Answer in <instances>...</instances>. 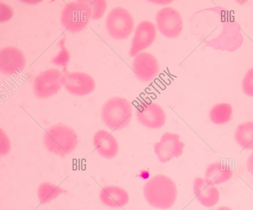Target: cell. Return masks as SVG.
Here are the masks:
<instances>
[{
    "mask_svg": "<svg viewBox=\"0 0 253 210\" xmlns=\"http://www.w3.org/2000/svg\"><path fill=\"white\" fill-rule=\"evenodd\" d=\"M216 210H233L227 206H220L218 207Z\"/></svg>",
    "mask_w": 253,
    "mask_h": 210,
    "instance_id": "cb8c5ba5",
    "label": "cell"
},
{
    "mask_svg": "<svg viewBox=\"0 0 253 210\" xmlns=\"http://www.w3.org/2000/svg\"><path fill=\"white\" fill-rule=\"evenodd\" d=\"M135 113L138 121L147 128H160L166 121L164 110L159 104L151 101H141L136 107Z\"/></svg>",
    "mask_w": 253,
    "mask_h": 210,
    "instance_id": "ba28073f",
    "label": "cell"
},
{
    "mask_svg": "<svg viewBox=\"0 0 253 210\" xmlns=\"http://www.w3.org/2000/svg\"><path fill=\"white\" fill-rule=\"evenodd\" d=\"M133 17L128 10L122 7L112 8L106 19L105 25L109 35L116 40L127 39L134 28Z\"/></svg>",
    "mask_w": 253,
    "mask_h": 210,
    "instance_id": "5b68a950",
    "label": "cell"
},
{
    "mask_svg": "<svg viewBox=\"0 0 253 210\" xmlns=\"http://www.w3.org/2000/svg\"><path fill=\"white\" fill-rule=\"evenodd\" d=\"M63 85L71 94L85 96L95 89V83L93 78L84 72H74L63 75Z\"/></svg>",
    "mask_w": 253,
    "mask_h": 210,
    "instance_id": "30bf717a",
    "label": "cell"
},
{
    "mask_svg": "<svg viewBox=\"0 0 253 210\" xmlns=\"http://www.w3.org/2000/svg\"><path fill=\"white\" fill-rule=\"evenodd\" d=\"M132 69L139 80L148 83L158 76L159 65L157 58L153 54L142 52L134 56L132 62Z\"/></svg>",
    "mask_w": 253,
    "mask_h": 210,
    "instance_id": "8fae6325",
    "label": "cell"
},
{
    "mask_svg": "<svg viewBox=\"0 0 253 210\" xmlns=\"http://www.w3.org/2000/svg\"><path fill=\"white\" fill-rule=\"evenodd\" d=\"M184 146L179 134L166 132L161 136L160 141L154 144V151L159 161L165 163L181 156Z\"/></svg>",
    "mask_w": 253,
    "mask_h": 210,
    "instance_id": "9c48e42d",
    "label": "cell"
},
{
    "mask_svg": "<svg viewBox=\"0 0 253 210\" xmlns=\"http://www.w3.org/2000/svg\"><path fill=\"white\" fill-rule=\"evenodd\" d=\"M63 75L59 70L55 68L40 73L33 83L35 95L40 99H45L57 93L63 86Z\"/></svg>",
    "mask_w": 253,
    "mask_h": 210,
    "instance_id": "8992f818",
    "label": "cell"
},
{
    "mask_svg": "<svg viewBox=\"0 0 253 210\" xmlns=\"http://www.w3.org/2000/svg\"><path fill=\"white\" fill-rule=\"evenodd\" d=\"M132 116L131 103L121 97H113L107 100L101 110L103 123L113 130L126 128L130 123Z\"/></svg>",
    "mask_w": 253,
    "mask_h": 210,
    "instance_id": "3957f363",
    "label": "cell"
},
{
    "mask_svg": "<svg viewBox=\"0 0 253 210\" xmlns=\"http://www.w3.org/2000/svg\"><path fill=\"white\" fill-rule=\"evenodd\" d=\"M232 115V106L226 103H221L215 105L210 112L211 121L216 125L227 123L231 120Z\"/></svg>",
    "mask_w": 253,
    "mask_h": 210,
    "instance_id": "ffe728a7",
    "label": "cell"
},
{
    "mask_svg": "<svg viewBox=\"0 0 253 210\" xmlns=\"http://www.w3.org/2000/svg\"><path fill=\"white\" fill-rule=\"evenodd\" d=\"M143 192L145 199L151 206L166 210L174 204L177 190L174 182L169 176L158 174L144 184Z\"/></svg>",
    "mask_w": 253,
    "mask_h": 210,
    "instance_id": "6da1fadb",
    "label": "cell"
},
{
    "mask_svg": "<svg viewBox=\"0 0 253 210\" xmlns=\"http://www.w3.org/2000/svg\"><path fill=\"white\" fill-rule=\"evenodd\" d=\"M156 22L159 32L164 37L170 39L178 37L183 29L181 14L171 7L160 9L156 15Z\"/></svg>",
    "mask_w": 253,
    "mask_h": 210,
    "instance_id": "52a82bcc",
    "label": "cell"
},
{
    "mask_svg": "<svg viewBox=\"0 0 253 210\" xmlns=\"http://www.w3.org/2000/svg\"><path fill=\"white\" fill-rule=\"evenodd\" d=\"M99 198L104 205L111 208L124 207L129 199L128 193L124 189L114 185L103 187L99 193Z\"/></svg>",
    "mask_w": 253,
    "mask_h": 210,
    "instance_id": "2e32d148",
    "label": "cell"
},
{
    "mask_svg": "<svg viewBox=\"0 0 253 210\" xmlns=\"http://www.w3.org/2000/svg\"><path fill=\"white\" fill-rule=\"evenodd\" d=\"M43 143L49 152L65 156L75 150L78 139L72 128L65 125L58 124L50 126L45 131Z\"/></svg>",
    "mask_w": 253,
    "mask_h": 210,
    "instance_id": "7a4b0ae2",
    "label": "cell"
},
{
    "mask_svg": "<svg viewBox=\"0 0 253 210\" xmlns=\"http://www.w3.org/2000/svg\"><path fill=\"white\" fill-rule=\"evenodd\" d=\"M233 174V170L229 165L217 162L207 167L205 178L215 185L227 182L231 179Z\"/></svg>",
    "mask_w": 253,
    "mask_h": 210,
    "instance_id": "e0dca14e",
    "label": "cell"
},
{
    "mask_svg": "<svg viewBox=\"0 0 253 210\" xmlns=\"http://www.w3.org/2000/svg\"><path fill=\"white\" fill-rule=\"evenodd\" d=\"M157 35L155 25L148 20L141 21L136 26L129 51L130 56H135L150 46Z\"/></svg>",
    "mask_w": 253,
    "mask_h": 210,
    "instance_id": "4fadbf2b",
    "label": "cell"
},
{
    "mask_svg": "<svg viewBox=\"0 0 253 210\" xmlns=\"http://www.w3.org/2000/svg\"><path fill=\"white\" fill-rule=\"evenodd\" d=\"M66 192V190L55 184L50 182H43L38 188L37 195L40 202L45 204Z\"/></svg>",
    "mask_w": 253,
    "mask_h": 210,
    "instance_id": "d6986e66",
    "label": "cell"
},
{
    "mask_svg": "<svg viewBox=\"0 0 253 210\" xmlns=\"http://www.w3.org/2000/svg\"><path fill=\"white\" fill-rule=\"evenodd\" d=\"M247 168L248 172L253 176V151L248 158Z\"/></svg>",
    "mask_w": 253,
    "mask_h": 210,
    "instance_id": "603a6c76",
    "label": "cell"
},
{
    "mask_svg": "<svg viewBox=\"0 0 253 210\" xmlns=\"http://www.w3.org/2000/svg\"><path fill=\"white\" fill-rule=\"evenodd\" d=\"M193 190L197 201L204 207H212L219 201V190L205 178L199 177L195 178Z\"/></svg>",
    "mask_w": 253,
    "mask_h": 210,
    "instance_id": "5bb4252c",
    "label": "cell"
},
{
    "mask_svg": "<svg viewBox=\"0 0 253 210\" xmlns=\"http://www.w3.org/2000/svg\"><path fill=\"white\" fill-rule=\"evenodd\" d=\"M242 87L245 94L253 97V67L250 69L245 75L242 83Z\"/></svg>",
    "mask_w": 253,
    "mask_h": 210,
    "instance_id": "7402d4cb",
    "label": "cell"
},
{
    "mask_svg": "<svg viewBox=\"0 0 253 210\" xmlns=\"http://www.w3.org/2000/svg\"><path fill=\"white\" fill-rule=\"evenodd\" d=\"M235 139L239 146L247 150H253V122L239 125L235 131Z\"/></svg>",
    "mask_w": 253,
    "mask_h": 210,
    "instance_id": "ac0fdd59",
    "label": "cell"
},
{
    "mask_svg": "<svg viewBox=\"0 0 253 210\" xmlns=\"http://www.w3.org/2000/svg\"><path fill=\"white\" fill-rule=\"evenodd\" d=\"M87 2L92 8V19H98L103 15L107 8V3L105 1L89 0Z\"/></svg>",
    "mask_w": 253,
    "mask_h": 210,
    "instance_id": "44dd1931",
    "label": "cell"
},
{
    "mask_svg": "<svg viewBox=\"0 0 253 210\" xmlns=\"http://www.w3.org/2000/svg\"><path fill=\"white\" fill-rule=\"evenodd\" d=\"M92 17V8L86 0L72 1L65 4L62 9L60 21L69 32L76 33L83 30Z\"/></svg>",
    "mask_w": 253,
    "mask_h": 210,
    "instance_id": "277c9868",
    "label": "cell"
},
{
    "mask_svg": "<svg viewBox=\"0 0 253 210\" xmlns=\"http://www.w3.org/2000/svg\"><path fill=\"white\" fill-rule=\"evenodd\" d=\"M93 143L97 152L106 159L114 158L118 153L119 145L117 139L106 130L97 131L94 134Z\"/></svg>",
    "mask_w": 253,
    "mask_h": 210,
    "instance_id": "9a60e30c",
    "label": "cell"
},
{
    "mask_svg": "<svg viewBox=\"0 0 253 210\" xmlns=\"http://www.w3.org/2000/svg\"><path fill=\"white\" fill-rule=\"evenodd\" d=\"M25 65L24 54L19 48L8 46L0 50V71L2 74L17 75L23 71Z\"/></svg>",
    "mask_w": 253,
    "mask_h": 210,
    "instance_id": "7c38bea8",
    "label": "cell"
}]
</instances>
